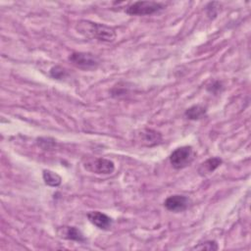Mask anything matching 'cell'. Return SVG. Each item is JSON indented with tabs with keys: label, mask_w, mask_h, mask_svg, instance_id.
I'll return each instance as SVG.
<instances>
[{
	"label": "cell",
	"mask_w": 251,
	"mask_h": 251,
	"mask_svg": "<svg viewBox=\"0 0 251 251\" xmlns=\"http://www.w3.org/2000/svg\"><path fill=\"white\" fill-rule=\"evenodd\" d=\"M75 29L78 33L90 39H97L103 42H112L116 39V30L112 26L87 20L77 22Z\"/></svg>",
	"instance_id": "6da1fadb"
},
{
	"label": "cell",
	"mask_w": 251,
	"mask_h": 251,
	"mask_svg": "<svg viewBox=\"0 0 251 251\" xmlns=\"http://www.w3.org/2000/svg\"><path fill=\"white\" fill-rule=\"evenodd\" d=\"M195 158V152L191 146H181L175 149L170 155V163L176 170L189 166Z\"/></svg>",
	"instance_id": "7a4b0ae2"
},
{
	"label": "cell",
	"mask_w": 251,
	"mask_h": 251,
	"mask_svg": "<svg viewBox=\"0 0 251 251\" xmlns=\"http://www.w3.org/2000/svg\"><path fill=\"white\" fill-rule=\"evenodd\" d=\"M165 8V5L155 1H137L126 9V13L131 16H148Z\"/></svg>",
	"instance_id": "3957f363"
},
{
	"label": "cell",
	"mask_w": 251,
	"mask_h": 251,
	"mask_svg": "<svg viewBox=\"0 0 251 251\" xmlns=\"http://www.w3.org/2000/svg\"><path fill=\"white\" fill-rule=\"evenodd\" d=\"M68 59L74 66L84 71L95 70L99 66V59L88 52H73Z\"/></svg>",
	"instance_id": "277c9868"
},
{
	"label": "cell",
	"mask_w": 251,
	"mask_h": 251,
	"mask_svg": "<svg viewBox=\"0 0 251 251\" xmlns=\"http://www.w3.org/2000/svg\"><path fill=\"white\" fill-rule=\"evenodd\" d=\"M83 167L85 170L98 175H109L115 171L114 162L105 158H88L84 161Z\"/></svg>",
	"instance_id": "5b68a950"
},
{
	"label": "cell",
	"mask_w": 251,
	"mask_h": 251,
	"mask_svg": "<svg viewBox=\"0 0 251 251\" xmlns=\"http://www.w3.org/2000/svg\"><path fill=\"white\" fill-rule=\"evenodd\" d=\"M189 199L183 195H172L168 197L165 202L164 206L167 210L175 213L183 212L189 206Z\"/></svg>",
	"instance_id": "8992f818"
},
{
	"label": "cell",
	"mask_w": 251,
	"mask_h": 251,
	"mask_svg": "<svg viewBox=\"0 0 251 251\" xmlns=\"http://www.w3.org/2000/svg\"><path fill=\"white\" fill-rule=\"evenodd\" d=\"M88 221L100 229L107 230L112 226L113 220L106 214L99 211H91L87 213Z\"/></svg>",
	"instance_id": "52a82bcc"
},
{
	"label": "cell",
	"mask_w": 251,
	"mask_h": 251,
	"mask_svg": "<svg viewBox=\"0 0 251 251\" xmlns=\"http://www.w3.org/2000/svg\"><path fill=\"white\" fill-rule=\"evenodd\" d=\"M58 234L60 237L68 239V240L78 241V242L85 241L83 234L75 226H62L58 229Z\"/></svg>",
	"instance_id": "ba28073f"
},
{
	"label": "cell",
	"mask_w": 251,
	"mask_h": 251,
	"mask_svg": "<svg viewBox=\"0 0 251 251\" xmlns=\"http://www.w3.org/2000/svg\"><path fill=\"white\" fill-rule=\"evenodd\" d=\"M223 163V160L220 157H212L200 164L198 168V174L201 176H206L212 174L216 169H218Z\"/></svg>",
	"instance_id": "9c48e42d"
},
{
	"label": "cell",
	"mask_w": 251,
	"mask_h": 251,
	"mask_svg": "<svg viewBox=\"0 0 251 251\" xmlns=\"http://www.w3.org/2000/svg\"><path fill=\"white\" fill-rule=\"evenodd\" d=\"M206 114H207V109L202 105H193L190 108H188L184 113L185 117L188 120H192V121L203 119L206 116Z\"/></svg>",
	"instance_id": "30bf717a"
},
{
	"label": "cell",
	"mask_w": 251,
	"mask_h": 251,
	"mask_svg": "<svg viewBox=\"0 0 251 251\" xmlns=\"http://www.w3.org/2000/svg\"><path fill=\"white\" fill-rule=\"evenodd\" d=\"M42 177H43L45 184L52 186V187L59 186L62 182L61 176L58 174H56L55 172H52L50 170H44L43 174H42Z\"/></svg>",
	"instance_id": "8fae6325"
},
{
	"label": "cell",
	"mask_w": 251,
	"mask_h": 251,
	"mask_svg": "<svg viewBox=\"0 0 251 251\" xmlns=\"http://www.w3.org/2000/svg\"><path fill=\"white\" fill-rule=\"evenodd\" d=\"M141 135L143 136V142L147 145L157 144L162 140L161 133L153 129H145L141 132Z\"/></svg>",
	"instance_id": "7c38bea8"
},
{
	"label": "cell",
	"mask_w": 251,
	"mask_h": 251,
	"mask_svg": "<svg viewBox=\"0 0 251 251\" xmlns=\"http://www.w3.org/2000/svg\"><path fill=\"white\" fill-rule=\"evenodd\" d=\"M218 244L215 240H208L205 241L203 243H200L199 245H195L192 249L193 250H209V251H213V250H218Z\"/></svg>",
	"instance_id": "4fadbf2b"
},
{
	"label": "cell",
	"mask_w": 251,
	"mask_h": 251,
	"mask_svg": "<svg viewBox=\"0 0 251 251\" xmlns=\"http://www.w3.org/2000/svg\"><path fill=\"white\" fill-rule=\"evenodd\" d=\"M50 75L56 79H63L67 75V71L60 66H55V67L51 68Z\"/></svg>",
	"instance_id": "5bb4252c"
},
{
	"label": "cell",
	"mask_w": 251,
	"mask_h": 251,
	"mask_svg": "<svg viewBox=\"0 0 251 251\" xmlns=\"http://www.w3.org/2000/svg\"><path fill=\"white\" fill-rule=\"evenodd\" d=\"M37 141L38 145L44 150H51L55 145V141L51 138H38Z\"/></svg>",
	"instance_id": "9a60e30c"
},
{
	"label": "cell",
	"mask_w": 251,
	"mask_h": 251,
	"mask_svg": "<svg viewBox=\"0 0 251 251\" xmlns=\"http://www.w3.org/2000/svg\"><path fill=\"white\" fill-rule=\"evenodd\" d=\"M218 3L217 2H211L207 5L206 7V12H207V15L210 19H213L217 16L218 14V8H219V5L217 7H215Z\"/></svg>",
	"instance_id": "2e32d148"
},
{
	"label": "cell",
	"mask_w": 251,
	"mask_h": 251,
	"mask_svg": "<svg viewBox=\"0 0 251 251\" xmlns=\"http://www.w3.org/2000/svg\"><path fill=\"white\" fill-rule=\"evenodd\" d=\"M207 89H208L210 92L216 94V93L220 92V91L223 89V84H222L221 81L216 80V81H214L213 83H211V84L207 87Z\"/></svg>",
	"instance_id": "e0dca14e"
}]
</instances>
